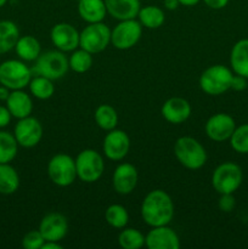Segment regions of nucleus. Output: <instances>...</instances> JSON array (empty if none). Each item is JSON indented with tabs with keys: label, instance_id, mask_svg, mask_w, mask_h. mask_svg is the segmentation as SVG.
<instances>
[{
	"label": "nucleus",
	"instance_id": "obj_15",
	"mask_svg": "<svg viewBox=\"0 0 248 249\" xmlns=\"http://www.w3.org/2000/svg\"><path fill=\"white\" fill-rule=\"evenodd\" d=\"M145 246L148 249H179L180 238L168 225L156 226L145 236Z\"/></svg>",
	"mask_w": 248,
	"mask_h": 249
},
{
	"label": "nucleus",
	"instance_id": "obj_37",
	"mask_svg": "<svg viewBox=\"0 0 248 249\" xmlns=\"http://www.w3.org/2000/svg\"><path fill=\"white\" fill-rule=\"evenodd\" d=\"M11 113H10L9 108H7L6 106H2V105H0V129L5 128V126H7L10 124V122H11Z\"/></svg>",
	"mask_w": 248,
	"mask_h": 249
},
{
	"label": "nucleus",
	"instance_id": "obj_43",
	"mask_svg": "<svg viewBox=\"0 0 248 249\" xmlns=\"http://www.w3.org/2000/svg\"><path fill=\"white\" fill-rule=\"evenodd\" d=\"M7 2V0H0V9H1L2 6H5V4Z\"/></svg>",
	"mask_w": 248,
	"mask_h": 249
},
{
	"label": "nucleus",
	"instance_id": "obj_6",
	"mask_svg": "<svg viewBox=\"0 0 248 249\" xmlns=\"http://www.w3.org/2000/svg\"><path fill=\"white\" fill-rule=\"evenodd\" d=\"M33 73L22 60H6L0 63V84L10 90H22L28 87Z\"/></svg>",
	"mask_w": 248,
	"mask_h": 249
},
{
	"label": "nucleus",
	"instance_id": "obj_29",
	"mask_svg": "<svg viewBox=\"0 0 248 249\" xmlns=\"http://www.w3.org/2000/svg\"><path fill=\"white\" fill-rule=\"evenodd\" d=\"M29 91L35 99L38 100H49L55 92V85L53 80L43 75H35L29 82Z\"/></svg>",
	"mask_w": 248,
	"mask_h": 249
},
{
	"label": "nucleus",
	"instance_id": "obj_26",
	"mask_svg": "<svg viewBox=\"0 0 248 249\" xmlns=\"http://www.w3.org/2000/svg\"><path fill=\"white\" fill-rule=\"evenodd\" d=\"M139 22L141 26L148 29H157L163 26L165 21V15L160 7L147 5V6L141 7L138 14Z\"/></svg>",
	"mask_w": 248,
	"mask_h": 249
},
{
	"label": "nucleus",
	"instance_id": "obj_3",
	"mask_svg": "<svg viewBox=\"0 0 248 249\" xmlns=\"http://www.w3.org/2000/svg\"><path fill=\"white\" fill-rule=\"evenodd\" d=\"M35 65L31 68L32 73L35 75H43L51 80H57L65 77L70 70L67 56L60 50H50L40 53L35 61Z\"/></svg>",
	"mask_w": 248,
	"mask_h": 249
},
{
	"label": "nucleus",
	"instance_id": "obj_12",
	"mask_svg": "<svg viewBox=\"0 0 248 249\" xmlns=\"http://www.w3.org/2000/svg\"><path fill=\"white\" fill-rule=\"evenodd\" d=\"M102 150L109 160H122L130 150V139L128 134L121 129H112L105 136Z\"/></svg>",
	"mask_w": 248,
	"mask_h": 249
},
{
	"label": "nucleus",
	"instance_id": "obj_7",
	"mask_svg": "<svg viewBox=\"0 0 248 249\" xmlns=\"http://www.w3.org/2000/svg\"><path fill=\"white\" fill-rule=\"evenodd\" d=\"M75 169L78 179L87 184L96 182L105 172V162L102 156L92 148H85L78 153L75 158Z\"/></svg>",
	"mask_w": 248,
	"mask_h": 249
},
{
	"label": "nucleus",
	"instance_id": "obj_9",
	"mask_svg": "<svg viewBox=\"0 0 248 249\" xmlns=\"http://www.w3.org/2000/svg\"><path fill=\"white\" fill-rule=\"evenodd\" d=\"M111 43V29L102 22L88 23V26L80 32L79 48L88 53H100Z\"/></svg>",
	"mask_w": 248,
	"mask_h": 249
},
{
	"label": "nucleus",
	"instance_id": "obj_19",
	"mask_svg": "<svg viewBox=\"0 0 248 249\" xmlns=\"http://www.w3.org/2000/svg\"><path fill=\"white\" fill-rule=\"evenodd\" d=\"M107 14L117 21L138 17L141 9L140 0H105Z\"/></svg>",
	"mask_w": 248,
	"mask_h": 249
},
{
	"label": "nucleus",
	"instance_id": "obj_10",
	"mask_svg": "<svg viewBox=\"0 0 248 249\" xmlns=\"http://www.w3.org/2000/svg\"><path fill=\"white\" fill-rule=\"evenodd\" d=\"M142 26L135 18L119 21L111 31V44L118 50H129L139 43Z\"/></svg>",
	"mask_w": 248,
	"mask_h": 249
},
{
	"label": "nucleus",
	"instance_id": "obj_18",
	"mask_svg": "<svg viewBox=\"0 0 248 249\" xmlns=\"http://www.w3.org/2000/svg\"><path fill=\"white\" fill-rule=\"evenodd\" d=\"M163 118L172 124H181L186 122L191 116V105L187 100L182 97H170L163 104L162 109Z\"/></svg>",
	"mask_w": 248,
	"mask_h": 249
},
{
	"label": "nucleus",
	"instance_id": "obj_33",
	"mask_svg": "<svg viewBox=\"0 0 248 249\" xmlns=\"http://www.w3.org/2000/svg\"><path fill=\"white\" fill-rule=\"evenodd\" d=\"M229 140H230L231 148L235 152L248 155V123L236 126Z\"/></svg>",
	"mask_w": 248,
	"mask_h": 249
},
{
	"label": "nucleus",
	"instance_id": "obj_38",
	"mask_svg": "<svg viewBox=\"0 0 248 249\" xmlns=\"http://www.w3.org/2000/svg\"><path fill=\"white\" fill-rule=\"evenodd\" d=\"M230 0H203L204 4L209 7V9L213 10H221L229 4Z\"/></svg>",
	"mask_w": 248,
	"mask_h": 249
},
{
	"label": "nucleus",
	"instance_id": "obj_36",
	"mask_svg": "<svg viewBox=\"0 0 248 249\" xmlns=\"http://www.w3.org/2000/svg\"><path fill=\"white\" fill-rule=\"evenodd\" d=\"M247 78L242 77L240 74H235L233 73L232 79H231V88L230 89L235 90V91H243L247 88Z\"/></svg>",
	"mask_w": 248,
	"mask_h": 249
},
{
	"label": "nucleus",
	"instance_id": "obj_16",
	"mask_svg": "<svg viewBox=\"0 0 248 249\" xmlns=\"http://www.w3.org/2000/svg\"><path fill=\"white\" fill-rule=\"evenodd\" d=\"M39 231L45 241L60 242L68 232L67 218L63 214L56 212L46 214L39 224Z\"/></svg>",
	"mask_w": 248,
	"mask_h": 249
},
{
	"label": "nucleus",
	"instance_id": "obj_1",
	"mask_svg": "<svg viewBox=\"0 0 248 249\" xmlns=\"http://www.w3.org/2000/svg\"><path fill=\"white\" fill-rule=\"evenodd\" d=\"M141 216L151 228L169 225L174 216L172 197L163 190L150 191L141 203Z\"/></svg>",
	"mask_w": 248,
	"mask_h": 249
},
{
	"label": "nucleus",
	"instance_id": "obj_4",
	"mask_svg": "<svg viewBox=\"0 0 248 249\" xmlns=\"http://www.w3.org/2000/svg\"><path fill=\"white\" fill-rule=\"evenodd\" d=\"M233 72L224 65H213L207 68L199 77V88L211 96L225 94L231 88Z\"/></svg>",
	"mask_w": 248,
	"mask_h": 249
},
{
	"label": "nucleus",
	"instance_id": "obj_17",
	"mask_svg": "<svg viewBox=\"0 0 248 249\" xmlns=\"http://www.w3.org/2000/svg\"><path fill=\"white\" fill-rule=\"evenodd\" d=\"M138 169L130 163H122L116 168L112 177V186L118 195L131 194L138 185Z\"/></svg>",
	"mask_w": 248,
	"mask_h": 249
},
{
	"label": "nucleus",
	"instance_id": "obj_14",
	"mask_svg": "<svg viewBox=\"0 0 248 249\" xmlns=\"http://www.w3.org/2000/svg\"><path fill=\"white\" fill-rule=\"evenodd\" d=\"M79 36L77 28L66 22L56 23L50 32L51 41L62 53H72L79 48Z\"/></svg>",
	"mask_w": 248,
	"mask_h": 249
},
{
	"label": "nucleus",
	"instance_id": "obj_8",
	"mask_svg": "<svg viewBox=\"0 0 248 249\" xmlns=\"http://www.w3.org/2000/svg\"><path fill=\"white\" fill-rule=\"evenodd\" d=\"M48 175L56 186H71L78 178L75 160L66 153H57L49 160Z\"/></svg>",
	"mask_w": 248,
	"mask_h": 249
},
{
	"label": "nucleus",
	"instance_id": "obj_21",
	"mask_svg": "<svg viewBox=\"0 0 248 249\" xmlns=\"http://www.w3.org/2000/svg\"><path fill=\"white\" fill-rule=\"evenodd\" d=\"M78 14L80 18L87 23L102 22L107 15L105 0H79L78 1Z\"/></svg>",
	"mask_w": 248,
	"mask_h": 249
},
{
	"label": "nucleus",
	"instance_id": "obj_41",
	"mask_svg": "<svg viewBox=\"0 0 248 249\" xmlns=\"http://www.w3.org/2000/svg\"><path fill=\"white\" fill-rule=\"evenodd\" d=\"M11 90L9 88L4 87V85L0 84V101H6L7 97H9Z\"/></svg>",
	"mask_w": 248,
	"mask_h": 249
},
{
	"label": "nucleus",
	"instance_id": "obj_23",
	"mask_svg": "<svg viewBox=\"0 0 248 249\" xmlns=\"http://www.w3.org/2000/svg\"><path fill=\"white\" fill-rule=\"evenodd\" d=\"M15 51L19 60L24 62H33L40 56L41 45L38 39L33 36H19L16 45H15Z\"/></svg>",
	"mask_w": 248,
	"mask_h": 249
},
{
	"label": "nucleus",
	"instance_id": "obj_22",
	"mask_svg": "<svg viewBox=\"0 0 248 249\" xmlns=\"http://www.w3.org/2000/svg\"><path fill=\"white\" fill-rule=\"evenodd\" d=\"M231 70L248 79V39H241L233 44L230 53Z\"/></svg>",
	"mask_w": 248,
	"mask_h": 249
},
{
	"label": "nucleus",
	"instance_id": "obj_32",
	"mask_svg": "<svg viewBox=\"0 0 248 249\" xmlns=\"http://www.w3.org/2000/svg\"><path fill=\"white\" fill-rule=\"evenodd\" d=\"M92 62V53H88L84 49H75L72 51V55L68 58L70 68L75 73H85L91 68Z\"/></svg>",
	"mask_w": 248,
	"mask_h": 249
},
{
	"label": "nucleus",
	"instance_id": "obj_39",
	"mask_svg": "<svg viewBox=\"0 0 248 249\" xmlns=\"http://www.w3.org/2000/svg\"><path fill=\"white\" fill-rule=\"evenodd\" d=\"M163 4H164L165 9L169 10V11H174L180 6L179 0H163Z\"/></svg>",
	"mask_w": 248,
	"mask_h": 249
},
{
	"label": "nucleus",
	"instance_id": "obj_28",
	"mask_svg": "<svg viewBox=\"0 0 248 249\" xmlns=\"http://www.w3.org/2000/svg\"><path fill=\"white\" fill-rule=\"evenodd\" d=\"M18 152V143L14 134L0 130V164L11 163Z\"/></svg>",
	"mask_w": 248,
	"mask_h": 249
},
{
	"label": "nucleus",
	"instance_id": "obj_34",
	"mask_svg": "<svg viewBox=\"0 0 248 249\" xmlns=\"http://www.w3.org/2000/svg\"><path fill=\"white\" fill-rule=\"evenodd\" d=\"M45 243V238L38 230L28 231L22 238V247L24 249H41Z\"/></svg>",
	"mask_w": 248,
	"mask_h": 249
},
{
	"label": "nucleus",
	"instance_id": "obj_30",
	"mask_svg": "<svg viewBox=\"0 0 248 249\" xmlns=\"http://www.w3.org/2000/svg\"><path fill=\"white\" fill-rule=\"evenodd\" d=\"M118 245L123 249H140L145 246V236L133 228H124L118 235Z\"/></svg>",
	"mask_w": 248,
	"mask_h": 249
},
{
	"label": "nucleus",
	"instance_id": "obj_42",
	"mask_svg": "<svg viewBox=\"0 0 248 249\" xmlns=\"http://www.w3.org/2000/svg\"><path fill=\"white\" fill-rule=\"evenodd\" d=\"M201 0H179L180 5L182 6H187V7H191V6H196Z\"/></svg>",
	"mask_w": 248,
	"mask_h": 249
},
{
	"label": "nucleus",
	"instance_id": "obj_25",
	"mask_svg": "<svg viewBox=\"0 0 248 249\" xmlns=\"http://www.w3.org/2000/svg\"><path fill=\"white\" fill-rule=\"evenodd\" d=\"M19 187V175L10 163L0 164V195L15 194Z\"/></svg>",
	"mask_w": 248,
	"mask_h": 249
},
{
	"label": "nucleus",
	"instance_id": "obj_31",
	"mask_svg": "<svg viewBox=\"0 0 248 249\" xmlns=\"http://www.w3.org/2000/svg\"><path fill=\"white\" fill-rule=\"evenodd\" d=\"M105 220L111 228L124 229L129 223V213L121 204H111L105 212Z\"/></svg>",
	"mask_w": 248,
	"mask_h": 249
},
{
	"label": "nucleus",
	"instance_id": "obj_2",
	"mask_svg": "<svg viewBox=\"0 0 248 249\" xmlns=\"http://www.w3.org/2000/svg\"><path fill=\"white\" fill-rule=\"evenodd\" d=\"M174 155L180 164L190 170L201 169L208 158L206 148L191 136H181L175 141Z\"/></svg>",
	"mask_w": 248,
	"mask_h": 249
},
{
	"label": "nucleus",
	"instance_id": "obj_13",
	"mask_svg": "<svg viewBox=\"0 0 248 249\" xmlns=\"http://www.w3.org/2000/svg\"><path fill=\"white\" fill-rule=\"evenodd\" d=\"M235 129V119L228 113L213 114L209 117L204 125L207 136L215 142H223V141L229 140Z\"/></svg>",
	"mask_w": 248,
	"mask_h": 249
},
{
	"label": "nucleus",
	"instance_id": "obj_40",
	"mask_svg": "<svg viewBox=\"0 0 248 249\" xmlns=\"http://www.w3.org/2000/svg\"><path fill=\"white\" fill-rule=\"evenodd\" d=\"M63 247L56 241H45L41 249H62Z\"/></svg>",
	"mask_w": 248,
	"mask_h": 249
},
{
	"label": "nucleus",
	"instance_id": "obj_11",
	"mask_svg": "<svg viewBox=\"0 0 248 249\" xmlns=\"http://www.w3.org/2000/svg\"><path fill=\"white\" fill-rule=\"evenodd\" d=\"M14 136L18 146L32 148L40 142L43 138V126L38 119L32 116L21 118L15 125Z\"/></svg>",
	"mask_w": 248,
	"mask_h": 249
},
{
	"label": "nucleus",
	"instance_id": "obj_20",
	"mask_svg": "<svg viewBox=\"0 0 248 249\" xmlns=\"http://www.w3.org/2000/svg\"><path fill=\"white\" fill-rule=\"evenodd\" d=\"M6 107L14 118L21 119L31 116L33 111V101L27 92L22 90H11L6 101Z\"/></svg>",
	"mask_w": 248,
	"mask_h": 249
},
{
	"label": "nucleus",
	"instance_id": "obj_5",
	"mask_svg": "<svg viewBox=\"0 0 248 249\" xmlns=\"http://www.w3.org/2000/svg\"><path fill=\"white\" fill-rule=\"evenodd\" d=\"M243 180L242 169L238 164L225 162L219 164L212 174V186L221 194H235Z\"/></svg>",
	"mask_w": 248,
	"mask_h": 249
},
{
	"label": "nucleus",
	"instance_id": "obj_35",
	"mask_svg": "<svg viewBox=\"0 0 248 249\" xmlns=\"http://www.w3.org/2000/svg\"><path fill=\"white\" fill-rule=\"evenodd\" d=\"M218 207L224 213H231L236 207V199L233 194H221L219 197Z\"/></svg>",
	"mask_w": 248,
	"mask_h": 249
},
{
	"label": "nucleus",
	"instance_id": "obj_27",
	"mask_svg": "<svg viewBox=\"0 0 248 249\" xmlns=\"http://www.w3.org/2000/svg\"><path fill=\"white\" fill-rule=\"evenodd\" d=\"M94 118L97 126L106 131L116 129L117 124H118V113L111 105H100L95 109Z\"/></svg>",
	"mask_w": 248,
	"mask_h": 249
},
{
	"label": "nucleus",
	"instance_id": "obj_24",
	"mask_svg": "<svg viewBox=\"0 0 248 249\" xmlns=\"http://www.w3.org/2000/svg\"><path fill=\"white\" fill-rule=\"evenodd\" d=\"M19 38V29L15 22L9 19L0 21V55L15 49Z\"/></svg>",
	"mask_w": 248,
	"mask_h": 249
}]
</instances>
